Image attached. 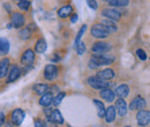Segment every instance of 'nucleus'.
<instances>
[{"label":"nucleus","mask_w":150,"mask_h":127,"mask_svg":"<svg viewBox=\"0 0 150 127\" xmlns=\"http://www.w3.org/2000/svg\"><path fill=\"white\" fill-rule=\"evenodd\" d=\"M23 74L22 72V66L20 64H12L11 65V68H9V72H8V75L7 77L5 79V82L7 84H11V83H14L19 80L21 77V75Z\"/></svg>","instance_id":"3"},{"label":"nucleus","mask_w":150,"mask_h":127,"mask_svg":"<svg viewBox=\"0 0 150 127\" xmlns=\"http://www.w3.org/2000/svg\"><path fill=\"white\" fill-rule=\"evenodd\" d=\"M93 103H94V105L96 106L98 117H99V118H104V116H105V110H106L104 103H103L102 101L97 99V98H94V99H93Z\"/></svg>","instance_id":"27"},{"label":"nucleus","mask_w":150,"mask_h":127,"mask_svg":"<svg viewBox=\"0 0 150 127\" xmlns=\"http://www.w3.org/2000/svg\"><path fill=\"white\" fill-rule=\"evenodd\" d=\"M88 66H89V68H90V70H98V68H99V67H98V66L95 64L93 60H89V64H88Z\"/></svg>","instance_id":"40"},{"label":"nucleus","mask_w":150,"mask_h":127,"mask_svg":"<svg viewBox=\"0 0 150 127\" xmlns=\"http://www.w3.org/2000/svg\"><path fill=\"white\" fill-rule=\"evenodd\" d=\"M102 16L104 18H108V20H111V21H119L121 18V12L115 9V8H104L102 11Z\"/></svg>","instance_id":"11"},{"label":"nucleus","mask_w":150,"mask_h":127,"mask_svg":"<svg viewBox=\"0 0 150 127\" xmlns=\"http://www.w3.org/2000/svg\"><path fill=\"white\" fill-rule=\"evenodd\" d=\"M73 12H74V8L72 5H64L58 9V16L61 20H65V18H69L73 14Z\"/></svg>","instance_id":"17"},{"label":"nucleus","mask_w":150,"mask_h":127,"mask_svg":"<svg viewBox=\"0 0 150 127\" xmlns=\"http://www.w3.org/2000/svg\"><path fill=\"white\" fill-rule=\"evenodd\" d=\"M11 50V43L6 37L0 36V58L7 57Z\"/></svg>","instance_id":"19"},{"label":"nucleus","mask_w":150,"mask_h":127,"mask_svg":"<svg viewBox=\"0 0 150 127\" xmlns=\"http://www.w3.org/2000/svg\"><path fill=\"white\" fill-rule=\"evenodd\" d=\"M71 16H72V18H71V22H72V23H76V22H77V20H79L77 14H72Z\"/></svg>","instance_id":"41"},{"label":"nucleus","mask_w":150,"mask_h":127,"mask_svg":"<svg viewBox=\"0 0 150 127\" xmlns=\"http://www.w3.org/2000/svg\"><path fill=\"white\" fill-rule=\"evenodd\" d=\"M13 1H16V2H18V1H19V0H13Z\"/></svg>","instance_id":"43"},{"label":"nucleus","mask_w":150,"mask_h":127,"mask_svg":"<svg viewBox=\"0 0 150 127\" xmlns=\"http://www.w3.org/2000/svg\"><path fill=\"white\" fill-rule=\"evenodd\" d=\"M53 97H54L53 94H52L51 91H49V92H46V94H44L43 96L39 97L38 104H39L40 106H43V108L51 106V105H52V102H53Z\"/></svg>","instance_id":"18"},{"label":"nucleus","mask_w":150,"mask_h":127,"mask_svg":"<svg viewBox=\"0 0 150 127\" xmlns=\"http://www.w3.org/2000/svg\"><path fill=\"white\" fill-rule=\"evenodd\" d=\"M146 106H147V103H146V101L141 97V96H136L135 98H133L131 102V104H129V106H128V109L131 110V111H140V110H143L146 109Z\"/></svg>","instance_id":"13"},{"label":"nucleus","mask_w":150,"mask_h":127,"mask_svg":"<svg viewBox=\"0 0 150 127\" xmlns=\"http://www.w3.org/2000/svg\"><path fill=\"white\" fill-rule=\"evenodd\" d=\"M9 23L12 24V27L16 30H19L21 28H23L27 23V18L22 12H16L14 11L11 15H9Z\"/></svg>","instance_id":"4"},{"label":"nucleus","mask_w":150,"mask_h":127,"mask_svg":"<svg viewBox=\"0 0 150 127\" xmlns=\"http://www.w3.org/2000/svg\"><path fill=\"white\" fill-rule=\"evenodd\" d=\"M34 127H44V120L40 118L34 119Z\"/></svg>","instance_id":"38"},{"label":"nucleus","mask_w":150,"mask_h":127,"mask_svg":"<svg viewBox=\"0 0 150 127\" xmlns=\"http://www.w3.org/2000/svg\"><path fill=\"white\" fill-rule=\"evenodd\" d=\"M103 1H105V2H108V4H109V2H110V1H112V0H103Z\"/></svg>","instance_id":"42"},{"label":"nucleus","mask_w":150,"mask_h":127,"mask_svg":"<svg viewBox=\"0 0 150 127\" xmlns=\"http://www.w3.org/2000/svg\"><path fill=\"white\" fill-rule=\"evenodd\" d=\"M114 106H115V110H117V113H118L120 117H125V116L127 114L128 106H127V103L125 102L124 98H117Z\"/></svg>","instance_id":"14"},{"label":"nucleus","mask_w":150,"mask_h":127,"mask_svg":"<svg viewBox=\"0 0 150 127\" xmlns=\"http://www.w3.org/2000/svg\"><path fill=\"white\" fill-rule=\"evenodd\" d=\"M114 94L118 98H126L128 95H129V87L127 84H120L115 88L114 90Z\"/></svg>","instance_id":"24"},{"label":"nucleus","mask_w":150,"mask_h":127,"mask_svg":"<svg viewBox=\"0 0 150 127\" xmlns=\"http://www.w3.org/2000/svg\"><path fill=\"white\" fill-rule=\"evenodd\" d=\"M59 73H60V70H59V67L57 66L56 64H47L44 67L43 76H44V79L46 81H54L59 76Z\"/></svg>","instance_id":"7"},{"label":"nucleus","mask_w":150,"mask_h":127,"mask_svg":"<svg viewBox=\"0 0 150 127\" xmlns=\"http://www.w3.org/2000/svg\"><path fill=\"white\" fill-rule=\"evenodd\" d=\"M100 23L105 27V29H106L110 34H112V33H117V31H118V26L115 24V22H114V21L108 20V18H103V20L100 21Z\"/></svg>","instance_id":"26"},{"label":"nucleus","mask_w":150,"mask_h":127,"mask_svg":"<svg viewBox=\"0 0 150 127\" xmlns=\"http://www.w3.org/2000/svg\"><path fill=\"white\" fill-rule=\"evenodd\" d=\"M112 50V45L104 40H97L91 45V52L102 55V53H109Z\"/></svg>","instance_id":"9"},{"label":"nucleus","mask_w":150,"mask_h":127,"mask_svg":"<svg viewBox=\"0 0 150 127\" xmlns=\"http://www.w3.org/2000/svg\"><path fill=\"white\" fill-rule=\"evenodd\" d=\"M136 121H137L139 126H148L150 124V112L148 110H140L136 113Z\"/></svg>","instance_id":"12"},{"label":"nucleus","mask_w":150,"mask_h":127,"mask_svg":"<svg viewBox=\"0 0 150 127\" xmlns=\"http://www.w3.org/2000/svg\"><path fill=\"white\" fill-rule=\"evenodd\" d=\"M58 125L54 124L52 120H50L49 118H46L45 117V119H44V127H57Z\"/></svg>","instance_id":"37"},{"label":"nucleus","mask_w":150,"mask_h":127,"mask_svg":"<svg viewBox=\"0 0 150 127\" xmlns=\"http://www.w3.org/2000/svg\"><path fill=\"white\" fill-rule=\"evenodd\" d=\"M36 60V52L34 49L31 48H28L25 49L21 55H20V65L22 67H25V66H33L34 62Z\"/></svg>","instance_id":"2"},{"label":"nucleus","mask_w":150,"mask_h":127,"mask_svg":"<svg viewBox=\"0 0 150 127\" xmlns=\"http://www.w3.org/2000/svg\"><path fill=\"white\" fill-rule=\"evenodd\" d=\"M11 65H12L11 58H8V57L0 58V80H5L7 77Z\"/></svg>","instance_id":"10"},{"label":"nucleus","mask_w":150,"mask_h":127,"mask_svg":"<svg viewBox=\"0 0 150 127\" xmlns=\"http://www.w3.org/2000/svg\"><path fill=\"white\" fill-rule=\"evenodd\" d=\"M66 97V92L65 91H59L56 96L53 97V102H52V105L53 106H59L62 102V99Z\"/></svg>","instance_id":"30"},{"label":"nucleus","mask_w":150,"mask_h":127,"mask_svg":"<svg viewBox=\"0 0 150 127\" xmlns=\"http://www.w3.org/2000/svg\"><path fill=\"white\" fill-rule=\"evenodd\" d=\"M87 5L93 9V11H97L98 9V2L97 0H86Z\"/></svg>","instance_id":"33"},{"label":"nucleus","mask_w":150,"mask_h":127,"mask_svg":"<svg viewBox=\"0 0 150 127\" xmlns=\"http://www.w3.org/2000/svg\"><path fill=\"white\" fill-rule=\"evenodd\" d=\"M96 75L98 77L105 80V81H110V80H112L113 77L115 76V73H114L112 68H104V70L98 71V72L96 73Z\"/></svg>","instance_id":"22"},{"label":"nucleus","mask_w":150,"mask_h":127,"mask_svg":"<svg viewBox=\"0 0 150 127\" xmlns=\"http://www.w3.org/2000/svg\"><path fill=\"white\" fill-rule=\"evenodd\" d=\"M115 117H117V110L114 105H110L108 106L105 110V116H104V119H105V123L108 124H111L115 120Z\"/></svg>","instance_id":"21"},{"label":"nucleus","mask_w":150,"mask_h":127,"mask_svg":"<svg viewBox=\"0 0 150 127\" xmlns=\"http://www.w3.org/2000/svg\"><path fill=\"white\" fill-rule=\"evenodd\" d=\"M46 118H49L50 120H52V121H53L54 124H57V125H64V123H65L61 112H60L58 109L52 110V113L50 114V117H46Z\"/></svg>","instance_id":"23"},{"label":"nucleus","mask_w":150,"mask_h":127,"mask_svg":"<svg viewBox=\"0 0 150 127\" xmlns=\"http://www.w3.org/2000/svg\"><path fill=\"white\" fill-rule=\"evenodd\" d=\"M50 87H51V86L47 84V83H35V84L33 86V91L40 97V96H43L44 94H46V92L50 91Z\"/></svg>","instance_id":"20"},{"label":"nucleus","mask_w":150,"mask_h":127,"mask_svg":"<svg viewBox=\"0 0 150 127\" xmlns=\"http://www.w3.org/2000/svg\"><path fill=\"white\" fill-rule=\"evenodd\" d=\"M16 6L20 9V12L24 13V12H28L30 9V6H31V1L30 0H19L16 2Z\"/></svg>","instance_id":"28"},{"label":"nucleus","mask_w":150,"mask_h":127,"mask_svg":"<svg viewBox=\"0 0 150 127\" xmlns=\"http://www.w3.org/2000/svg\"><path fill=\"white\" fill-rule=\"evenodd\" d=\"M87 83H88V86H90L95 90H102V89H105V88H110V86H111V83L109 81H105V80L98 77L97 75L89 76L87 79Z\"/></svg>","instance_id":"5"},{"label":"nucleus","mask_w":150,"mask_h":127,"mask_svg":"<svg viewBox=\"0 0 150 127\" xmlns=\"http://www.w3.org/2000/svg\"><path fill=\"white\" fill-rule=\"evenodd\" d=\"M128 4H129V0H112L109 2V5L112 7H126L128 6Z\"/></svg>","instance_id":"31"},{"label":"nucleus","mask_w":150,"mask_h":127,"mask_svg":"<svg viewBox=\"0 0 150 127\" xmlns=\"http://www.w3.org/2000/svg\"><path fill=\"white\" fill-rule=\"evenodd\" d=\"M35 52L36 53H39V55H42V53H44L46 50H47V43H46V40L43 38V37H40V38H38L37 40H36V43H35Z\"/></svg>","instance_id":"25"},{"label":"nucleus","mask_w":150,"mask_h":127,"mask_svg":"<svg viewBox=\"0 0 150 127\" xmlns=\"http://www.w3.org/2000/svg\"><path fill=\"white\" fill-rule=\"evenodd\" d=\"M90 34H91V36L94 37V38L99 39V40L106 39V38H109V36H110V33L105 29V27L100 22L93 24V27L90 29Z\"/></svg>","instance_id":"6"},{"label":"nucleus","mask_w":150,"mask_h":127,"mask_svg":"<svg viewBox=\"0 0 150 127\" xmlns=\"http://www.w3.org/2000/svg\"><path fill=\"white\" fill-rule=\"evenodd\" d=\"M2 7L5 8V11H6L9 15L14 12V11H13V8H12V4H11V2H4V4H2Z\"/></svg>","instance_id":"35"},{"label":"nucleus","mask_w":150,"mask_h":127,"mask_svg":"<svg viewBox=\"0 0 150 127\" xmlns=\"http://www.w3.org/2000/svg\"><path fill=\"white\" fill-rule=\"evenodd\" d=\"M34 35V30L29 27V26H24L23 28H21L19 29V31H18V36L21 40H23V42H27V40H29L31 37Z\"/></svg>","instance_id":"16"},{"label":"nucleus","mask_w":150,"mask_h":127,"mask_svg":"<svg viewBox=\"0 0 150 127\" xmlns=\"http://www.w3.org/2000/svg\"><path fill=\"white\" fill-rule=\"evenodd\" d=\"M136 55H137L141 60H146V59H147V55H146V52H144L142 49H137V50H136Z\"/></svg>","instance_id":"36"},{"label":"nucleus","mask_w":150,"mask_h":127,"mask_svg":"<svg viewBox=\"0 0 150 127\" xmlns=\"http://www.w3.org/2000/svg\"><path fill=\"white\" fill-rule=\"evenodd\" d=\"M90 60H93L98 67H100V66L112 65L113 62L115 61V57L113 55H109V53H102V55L93 53L91 57H90Z\"/></svg>","instance_id":"1"},{"label":"nucleus","mask_w":150,"mask_h":127,"mask_svg":"<svg viewBox=\"0 0 150 127\" xmlns=\"http://www.w3.org/2000/svg\"><path fill=\"white\" fill-rule=\"evenodd\" d=\"M99 97L102 98V99H104L105 102H108V103H112L115 101V94H114V91L111 89V88H105V89H102V90H99Z\"/></svg>","instance_id":"15"},{"label":"nucleus","mask_w":150,"mask_h":127,"mask_svg":"<svg viewBox=\"0 0 150 127\" xmlns=\"http://www.w3.org/2000/svg\"><path fill=\"white\" fill-rule=\"evenodd\" d=\"M52 108L51 106H47V108H44V110H43V113H44V116L45 117H50V114L52 113Z\"/></svg>","instance_id":"39"},{"label":"nucleus","mask_w":150,"mask_h":127,"mask_svg":"<svg viewBox=\"0 0 150 127\" xmlns=\"http://www.w3.org/2000/svg\"><path fill=\"white\" fill-rule=\"evenodd\" d=\"M6 120H7V116L4 111L0 110V127H4L6 124Z\"/></svg>","instance_id":"34"},{"label":"nucleus","mask_w":150,"mask_h":127,"mask_svg":"<svg viewBox=\"0 0 150 127\" xmlns=\"http://www.w3.org/2000/svg\"><path fill=\"white\" fill-rule=\"evenodd\" d=\"M75 49H76V53L79 55H83L87 51V46H86V44L83 42H80V44Z\"/></svg>","instance_id":"32"},{"label":"nucleus","mask_w":150,"mask_h":127,"mask_svg":"<svg viewBox=\"0 0 150 127\" xmlns=\"http://www.w3.org/2000/svg\"><path fill=\"white\" fill-rule=\"evenodd\" d=\"M87 29H88V26L87 24H82V27L80 28V30H79V33H77V35L75 37V40H74V48H76L79 44H80V42H81V38L83 37L84 35V33L87 31Z\"/></svg>","instance_id":"29"},{"label":"nucleus","mask_w":150,"mask_h":127,"mask_svg":"<svg viewBox=\"0 0 150 127\" xmlns=\"http://www.w3.org/2000/svg\"><path fill=\"white\" fill-rule=\"evenodd\" d=\"M125 127H131V126H125Z\"/></svg>","instance_id":"44"},{"label":"nucleus","mask_w":150,"mask_h":127,"mask_svg":"<svg viewBox=\"0 0 150 127\" xmlns=\"http://www.w3.org/2000/svg\"><path fill=\"white\" fill-rule=\"evenodd\" d=\"M24 118H25V111L23 109H21V108H16V109H14L13 111H11L8 119L12 121V124L14 126L19 127L22 125Z\"/></svg>","instance_id":"8"}]
</instances>
